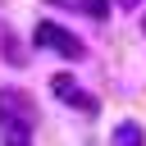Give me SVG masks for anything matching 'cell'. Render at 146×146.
I'll list each match as a JSON object with an SVG mask.
<instances>
[{"label": "cell", "instance_id": "obj_5", "mask_svg": "<svg viewBox=\"0 0 146 146\" xmlns=\"http://www.w3.org/2000/svg\"><path fill=\"white\" fill-rule=\"evenodd\" d=\"M119 5H123V9H128V5H137V0H119Z\"/></svg>", "mask_w": 146, "mask_h": 146}, {"label": "cell", "instance_id": "obj_4", "mask_svg": "<svg viewBox=\"0 0 146 146\" xmlns=\"http://www.w3.org/2000/svg\"><path fill=\"white\" fill-rule=\"evenodd\" d=\"M82 9H87L91 18H105V14H110V5H105V0H82Z\"/></svg>", "mask_w": 146, "mask_h": 146}, {"label": "cell", "instance_id": "obj_1", "mask_svg": "<svg viewBox=\"0 0 146 146\" xmlns=\"http://www.w3.org/2000/svg\"><path fill=\"white\" fill-rule=\"evenodd\" d=\"M36 41H41V46H50V50H59V55H68V59H82V41H73V32H68V27L41 23V27H36Z\"/></svg>", "mask_w": 146, "mask_h": 146}, {"label": "cell", "instance_id": "obj_3", "mask_svg": "<svg viewBox=\"0 0 146 146\" xmlns=\"http://www.w3.org/2000/svg\"><path fill=\"white\" fill-rule=\"evenodd\" d=\"M114 146H141V128L137 123H119L114 128Z\"/></svg>", "mask_w": 146, "mask_h": 146}, {"label": "cell", "instance_id": "obj_2", "mask_svg": "<svg viewBox=\"0 0 146 146\" xmlns=\"http://www.w3.org/2000/svg\"><path fill=\"white\" fill-rule=\"evenodd\" d=\"M50 87H55V96H64L68 105H78L82 114H96V110H100V105H96V96H87V91H78L68 73H55V78H50Z\"/></svg>", "mask_w": 146, "mask_h": 146}]
</instances>
